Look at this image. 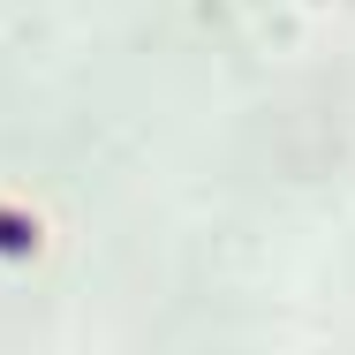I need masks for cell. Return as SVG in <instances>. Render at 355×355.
Listing matches in <instances>:
<instances>
[{
	"mask_svg": "<svg viewBox=\"0 0 355 355\" xmlns=\"http://www.w3.org/2000/svg\"><path fill=\"white\" fill-rule=\"evenodd\" d=\"M31 250H38V227H31L23 212L0 205V257H31Z\"/></svg>",
	"mask_w": 355,
	"mask_h": 355,
	"instance_id": "obj_1",
	"label": "cell"
}]
</instances>
